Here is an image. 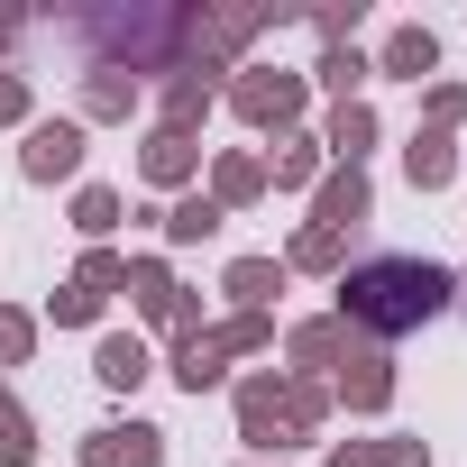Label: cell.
<instances>
[{
	"label": "cell",
	"mask_w": 467,
	"mask_h": 467,
	"mask_svg": "<svg viewBox=\"0 0 467 467\" xmlns=\"http://www.w3.org/2000/svg\"><path fill=\"white\" fill-rule=\"evenodd\" d=\"M330 294H339L330 321H339L348 339L394 348V339L431 330L440 312H458V266H440V257H358Z\"/></svg>",
	"instance_id": "6da1fadb"
},
{
	"label": "cell",
	"mask_w": 467,
	"mask_h": 467,
	"mask_svg": "<svg viewBox=\"0 0 467 467\" xmlns=\"http://www.w3.org/2000/svg\"><path fill=\"white\" fill-rule=\"evenodd\" d=\"M83 47V74H129V83H165L183 65V0H110V10H74L56 19Z\"/></svg>",
	"instance_id": "7a4b0ae2"
},
{
	"label": "cell",
	"mask_w": 467,
	"mask_h": 467,
	"mask_svg": "<svg viewBox=\"0 0 467 467\" xmlns=\"http://www.w3.org/2000/svg\"><path fill=\"white\" fill-rule=\"evenodd\" d=\"M229 412H239V449L248 458H294V449L321 440L330 385L285 376V367H248V376H229Z\"/></svg>",
	"instance_id": "3957f363"
},
{
	"label": "cell",
	"mask_w": 467,
	"mask_h": 467,
	"mask_svg": "<svg viewBox=\"0 0 467 467\" xmlns=\"http://www.w3.org/2000/svg\"><path fill=\"white\" fill-rule=\"evenodd\" d=\"M220 101L239 110L257 138H294V129H303V110H312V83H303L294 65H266V56H248L239 74L220 83Z\"/></svg>",
	"instance_id": "277c9868"
},
{
	"label": "cell",
	"mask_w": 467,
	"mask_h": 467,
	"mask_svg": "<svg viewBox=\"0 0 467 467\" xmlns=\"http://www.w3.org/2000/svg\"><path fill=\"white\" fill-rule=\"evenodd\" d=\"M83 156H92V129H83L74 110L19 129V174H28V183H83Z\"/></svg>",
	"instance_id": "5b68a950"
},
{
	"label": "cell",
	"mask_w": 467,
	"mask_h": 467,
	"mask_svg": "<svg viewBox=\"0 0 467 467\" xmlns=\"http://www.w3.org/2000/svg\"><path fill=\"white\" fill-rule=\"evenodd\" d=\"M394 394H403V376H394V358H385V348H348V367L330 376V403H348L358 421H385V412H394Z\"/></svg>",
	"instance_id": "8992f818"
},
{
	"label": "cell",
	"mask_w": 467,
	"mask_h": 467,
	"mask_svg": "<svg viewBox=\"0 0 467 467\" xmlns=\"http://www.w3.org/2000/svg\"><path fill=\"white\" fill-rule=\"evenodd\" d=\"M74 467H165V431L156 421H101V431H83L74 440Z\"/></svg>",
	"instance_id": "52a82bcc"
},
{
	"label": "cell",
	"mask_w": 467,
	"mask_h": 467,
	"mask_svg": "<svg viewBox=\"0 0 467 467\" xmlns=\"http://www.w3.org/2000/svg\"><path fill=\"white\" fill-rule=\"evenodd\" d=\"M367 220H376V183H367V165H330V174L312 183V229H339V239H358Z\"/></svg>",
	"instance_id": "ba28073f"
},
{
	"label": "cell",
	"mask_w": 467,
	"mask_h": 467,
	"mask_svg": "<svg viewBox=\"0 0 467 467\" xmlns=\"http://www.w3.org/2000/svg\"><path fill=\"white\" fill-rule=\"evenodd\" d=\"M138 183L165 192V202L192 192V183H202V138H183V129H147V138H138Z\"/></svg>",
	"instance_id": "9c48e42d"
},
{
	"label": "cell",
	"mask_w": 467,
	"mask_h": 467,
	"mask_svg": "<svg viewBox=\"0 0 467 467\" xmlns=\"http://www.w3.org/2000/svg\"><path fill=\"white\" fill-rule=\"evenodd\" d=\"M220 110V74L211 65H174L165 83H156V129H183V138H202V119Z\"/></svg>",
	"instance_id": "30bf717a"
},
{
	"label": "cell",
	"mask_w": 467,
	"mask_h": 467,
	"mask_svg": "<svg viewBox=\"0 0 467 467\" xmlns=\"http://www.w3.org/2000/svg\"><path fill=\"white\" fill-rule=\"evenodd\" d=\"M202 192H211L220 211H257V202H266V156H257V147H211V156H202Z\"/></svg>",
	"instance_id": "8fae6325"
},
{
	"label": "cell",
	"mask_w": 467,
	"mask_h": 467,
	"mask_svg": "<svg viewBox=\"0 0 467 467\" xmlns=\"http://www.w3.org/2000/svg\"><path fill=\"white\" fill-rule=\"evenodd\" d=\"M367 65H376V83H412V92H421V83L440 74V37H431L421 19H394V28H385V47H376Z\"/></svg>",
	"instance_id": "7c38bea8"
},
{
	"label": "cell",
	"mask_w": 467,
	"mask_h": 467,
	"mask_svg": "<svg viewBox=\"0 0 467 467\" xmlns=\"http://www.w3.org/2000/svg\"><path fill=\"white\" fill-rule=\"evenodd\" d=\"M348 348H358V339H348L330 312H321V321H294V330H285V358H294L285 376H312V385H330V376L348 367Z\"/></svg>",
	"instance_id": "4fadbf2b"
},
{
	"label": "cell",
	"mask_w": 467,
	"mask_h": 467,
	"mask_svg": "<svg viewBox=\"0 0 467 467\" xmlns=\"http://www.w3.org/2000/svg\"><path fill=\"white\" fill-rule=\"evenodd\" d=\"M147 376H156L147 330H101V339H92V385H101V394H138Z\"/></svg>",
	"instance_id": "5bb4252c"
},
{
	"label": "cell",
	"mask_w": 467,
	"mask_h": 467,
	"mask_svg": "<svg viewBox=\"0 0 467 467\" xmlns=\"http://www.w3.org/2000/svg\"><path fill=\"white\" fill-rule=\"evenodd\" d=\"M312 138H321V156H330V165H367V156H376V138H385V119H376V101H330V119H321Z\"/></svg>",
	"instance_id": "9a60e30c"
},
{
	"label": "cell",
	"mask_w": 467,
	"mask_h": 467,
	"mask_svg": "<svg viewBox=\"0 0 467 467\" xmlns=\"http://www.w3.org/2000/svg\"><path fill=\"white\" fill-rule=\"evenodd\" d=\"M138 110H147V83H129V74H83V92H74V119L83 129H119Z\"/></svg>",
	"instance_id": "2e32d148"
},
{
	"label": "cell",
	"mask_w": 467,
	"mask_h": 467,
	"mask_svg": "<svg viewBox=\"0 0 467 467\" xmlns=\"http://www.w3.org/2000/svg\"><path fill=\"white\" fill-rule=\"evenodd\" d=\"M156 229H165V248H211L220 229H229V211H220V202L192 183V192H174V202L156 211Z\"/></svg>",
	"instance_id": "e0dca14e"
},
{
	"label": "cell",
	"mask_w": 467,
	"mask_h": 467,
	"mask_svg": "<svg viewBox=\"0 0 467 467\" xmlns=\"http://www.w3.org/2000/svg\"><path fill=\"white\" fill-rule=\"evenodd\" d=\"M294 275H285V257H229L220 266V294H229V312H275V294H285Z\"/></svg>",
	"instance_id": "ac0fdd59"
},
{
	"label": "cell",
	"mask_w": 467,
	"mask_h": 467,
	"mask_svg": "<svg viewBox=\"0 0 467 467\" xmlns=\"http://www.w3.org/2000/svg\"><path fill=\"white\" fill-rule=\"evenodd\" d=\"M165 376L202 403V394H220V385H229V348H220L211 330H202V339H174V348H165Z\"/></svg>",
	"instance_id": "d6986e66"
},
{
	"label": "cell",
	"mask_w": 467,
	"mask_h": 467,
	"mask_svg": "<svg viewBox=\"0 0 467 467\" xmlns=\"http://www.w3.org/2000/svg\"><path fill=\"white\" fill-rule=\"evenodd\" d=\"M321 174H330V156H321V138H312V129L275 138V156H266V192H312Z\"/></svg>",
	"instance_id": "ffe728a7"
},
{
	"label": "cell",
	"mask_w": 467,
	"mask_h": 467,
	"mask_svg": "<svg viewBox=\"0 0 467 467\" xmlns=\"http://www.w3.org/2000/svg\"><path fill=\"white\" fill-rule=\"evenodd\" d=\"M403 183H412V192H449V183H458V138L412 129V138H403Z\"/></svg>",
	"instance_id": "44dd1931"
},
{
	"label": "cell",
	"mask_w": 467,
	"mask_h": 467,
	"mask_svg": "<svg viewBox=\"0 0 467 467\" xmlns=\"http://www.w3.org/2000/svg\"><path fill=\"white\" fill-rule=\"evenodd\" d=\"M174 303H183L174 266H165V257H129V312H138L147 330H165V321H174Z\"/></svg>",
	"instance_id": "7402d4cb"
},
{
	"label": "cell",
	"mask_w": 467,
	"mask_h": 467,
	"mask_svg": "<svg viewBox=\"0 0 467 467\" xmlns=\"http://www.w3.org/2000/svg\"><path fill=\"white\" fill-rule=\"evenodd\" d=\"M285 275H330V285H339V275H348V239H339V229H312V220H303L294 239H285Z\"/></svg>",
	"instance_id": "603a6c76"
},
{
	"label": "cell",
	"mask_w": 467,
	"mask_h": 467,
	"mask_svg": "<svg viewBox=\"0 0 467 467\" xmlns=\"http://www.w3.org/2000/svg\"><path fill=\"white\" fill-rule=\"evenodd\" d=\"M119 220H129V192L119 183H74V239L83 248H110Z\"/></svg>",
	"instance_id": "cb8c5ba5"
},
{
	"label": "cell",
	"mask_w": 467,
	"mask_h": 467,
	"mask_svg": "<svg viewBox=\"0 0 467 467\" xmlns=\"http://www.w3.org/2000/svg\"><path fill=\"white\" fill-rule=\"evenodd\" d=\"M312 92H330V101H367V83H376V65H367V47H330L312 74H303Z\"/></svg>",
	"instance_id": "d4e9b609"
},
{
	"label": "cell",
	"mask_w": 467,
	"mask_h": 467,
	"mask_svg": "<svg viewBox=\"0 0 467 467\" xmlns=\"http://www.w3.org/2000/svg\"><path fill=\"white\" fill-rule=\"evenodd\" d=\"M0 467H37V412L19 403L10 376H0Z\"/></svg>",
	"instance_id": "484cf974"
},
{
	"label": "cell",
	"mask_w": 467,
	"mask_h": 467,
	"mask_svg": "<svg viewBox=\"0 0 467 467\" xmlns=\"http://www.w3.org/2000/svg\"><path fill=\"white\" fill-rule=\"evenodd\" d=\"M65 285H83L92 303H119V294H129V257H119V248H83Z\"/></svg>",
	"instance_id": "4316f807"
},
{
	"label": "cell",
	"mask_w": 467,
	"mask_h": 467,
	"mask_svg": "<svg viewBox=\"0 0 467 467\" xmlns=\"http://www.w3.org/2000/svg\"><path fill=\"white\" fill-rule=\"evenodd\" d=\"M211 339L229 358H266L275 348V312H229V321H211Z\"/></svg>",
	"instance_id": "83f0119b"
},
{
	"label": "cell",
	"mask_w": 467,
	"mask_h": 467,
	"mask_svg": "<svg viewBox=\"0 0 467 467\" xmlns=\"http://www.w3.org/2000/svg\"><path fill=\"white\" fill-rule=\"evenodd\" d=\"M37 330H47L37 312H19V303H0V376H19V367L37 358Z\"/></svg>",
	"instance_id": "f1b7e54d"
},
{
	"label": "cell",
	"mask_w": 467,
	"mask_h": 467,
	"mask_svg": "<svg viewBox=\"0 0 467 467\" xmlns=\"http://www.w3.org/2000/svg\"><path fill=\"white\" fill-rule=\"evenodd\" d=\"M358 28H367V0H330V10H312L321 56H330V47H358Z\"/></svg>",
	"instance_id": "f546056e"
},
{
	"label": "cell",
	"mask_w": 467,
	"mask_h": 467,
	"mask_svg": "<svg viewBox=\"0 0 467 467\" xmlns=\"http://www.w3.org/2000/svg\"><path fill=\"white\" fill-rule=\"evenodd\" d=\"M101 312H110V303H92L83 285H56V294H47V321H56V330H101Z\"/></svg>",
	"instance_id": "4dcf8cb0"
},
{
	"label": "cell",
	"mask_w": 467,
	"mask_h": 467,
	"mask_svg": "<svg viewBox=\"0 0 467 467\" xmlns=\"http://www.w3.org/2000/svg\"><path fill=\"white\" fill-rule=\"evenodd\" d=\"M421 129L458 138V129H467V83H431V92H421Z\"/></svg>",
	"instance_id": "1f68e13d"
},
{
	"label": "cell",
	"mask_w": 467,
	"mask_h": 467,
	"mask_svg": "<svg viewBox=\"0 0 467 467\" xmlns=\"http://www.w3.org/2000/svg\"><path fill=\"white\" fill-rule=\"evenodd\" d=\"M376 458L385 467H431V440L421 431H376Z\"/></svg>",
	"instance_id": "d6a6232c"
},
{
	"label": "cell",
	"mask_w": 467,
	"mask_h": 467,
	"mask_svg": "<svg viewBox=\"0 0 467 467\" xmlns=\"http://www.w3.org/2000/svg\"><path fill=\"white\" fill-rule=\"evenodd\" d=\"M37 119V92H28V74H0V129H28Z\"/></svg>",
	"instance_id": "836d02e7"
},
{
	"label": "cell",
	"mask_w": 467,
	"mask_h": 467,
	"mask_svg": "<svg viewBox=\"0 0 467 467\" xmlns=\"http://www.w3.org/2000/svg\"><path fill=\"white\" fill-rule=\"evenodd\" d=\"M321 467H385V458H376V440H330Z\"/></svg>",
	"instance_id": "e575fe53"
},
{
	"label": "cell",
	"mask_w": 467,
	"mask_h": 467,
	"mask_svg": "<svg viewBox=\"0 0 467 467\" xmlns=\"http://www.w3.org/2000/svg\"><path fill=\"white\" fill-rule=\"evenodd\" d=\"M19 37H28V19H19V10H0V56H10Z\"/></svg>",
	"instance_id": "d590c367"
},
{
	"label": "cell",
	"mask_w": 467,
	"mask_h": 467,
	"mask_svg": "<svg viewBox=\"0 0 467 467\" xmlns=\"http://www.w3.org/2000/svg\"><path fill=\"white\" fill-rule=\"evenodd\" d=\"M248 467H294V458H248Z\"/></svg>",
	"instance_id": "8d00e7d4"
},
{
	"label": "cell",
	"mask_w": 467,
	"mask_h": 467,
	"mask_svg": "<svg viewBox=\"0 0 467 467\" xmlns=\"http://www.w3.org/2000/svg\"><path fill=\"white\" fill-rule=\"evenodd\" d=\"M458 312H467V294H458Z\"/></svg>",
	"instance_id": "74e56055"
}]
</instances>
